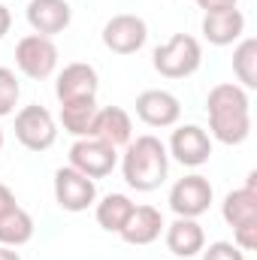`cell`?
<instances>
[{"mask_svg":"<svg viewBox=\"0 0 257 260\" xmlns=\"http://www.w3.org/2000/svg\"><path fill=\"white\" fill-rule=\"evenodd\" d=\"M245 34V15L230 6V9H215L203 15V37L212 46H230Z\"/></svg>","mask_w":257,"mask_h":260,"instance_id":"cell-15","label":"cell"},{"mask_svg":"<svg viewBox=\"0 0 257 260\" xmlns=\"http://www.w3.org/2000/svg\"><path fill=\"white\" fill-rule=\"evenodd\" d=\"M203 260H245V251L236 242H212L203 248Z\"/></svg>","mask_w":257,"mask_h":260,"instance_id":"cell-24","label":"cell"},{"mask_svg":"<svg viewBox=\"0 0 257 260\" xmlns=\"http://www.w3.org/2000/svg\"><path fill=\"white\" fill-rule=\"evenodd\" d=\"M0 151H3V130H0Z\"/></svg>","mask_w":257,"mask_h":260,"instance_id":"cell-30","label":"cell"},{"mask_svg":"<svg viewBox=\"0 0 257 260\" xmlns=\"http://www.w3.org/2000/svg\"><path fill=\"white\" fill-rule=\"evenodd\" d=\"M15 64L27 79H49L58 67V46L49 37L27 34L15 46Z\"/></svg>","mask_w":257,"mask_h":260,"instance_id":"cell-6","label":"cell"},{"mask_svg":"<svg viewBox=\"0 0 257 260\" xmlns=\"http://www.w3.org/2000/svg\"><path fill=\"white\" fill-rule=\"evenodd\" d=\"M233 239L242 251H254L257 248V224H242V227H233Z\"/></svg>","mask_w":257,"mask_h":260,"instance_id":"cell-25","label":"cell"},{"mask_svg":"<svg viewBox=\"0 0 257 260\" xmlns=\"http://www.w3.org/2000/svg\"><path fill=\"white\" fill-rule=\"evenodd\" d=\"M167 248L176 257H194L206 248V233L197 224V218H176L167 227Z\"/></svg>","mask_w":257,"mask_h":260,"instance_id":"cell-17","label":"cell"},{"mask_svg":"<svg viewBox=\"0 0 257 260\" xmlns=\"http://www.w3.org/2000/svg\"><path fill=\"white\" fill-rule=\"evenodd\" d=\"M121 173H124V182H127L133 191H157L170 173V154H167V145L145 133V136H136V142H127V151H124V160H121Z\"/></svg>","mask_w":257,"mask_h":260,"instance_id":"cell-2","label":"cell"},{"mask_svg":"<svg viewBox=\"0 0 257 260\" xmlns=\"http://www.w3.org/2000/svg\"><path fill=\"white\" fill-rule=\"evenodd\" d=\"M164 230V215L154 206H133L127 224L121 227V239L130 245H151Z\"/></svg>","mask_w":257,"mask_h":260,"instance_id":"cell-16","label":"cell"},{"mask_svg":"<svg viewBox=\"0 0 257 260\" xmlns=\"http://www.w3.org/2000/svg\"><path fill=\"white\" fill-rule=\"evenodd\" d=\"M73 21V9L67 0H30L27 3V24L40 37H55L64 34Z\"/></svg>","mask_w":257,"mask_h":260,"instance_id":"cell-13","label":"cell"},{"mask_svg":"<svg viewBox=\"0 0 257 260\" xmlns=\"http://www.w3.org/2000/svg\"><path fill=\"white\" fill-rule=\"evenodd\" d=\"M97 115V97L94 100H73V103H61V124L67 133L73 136H91V124Z\"/></svg>","mask_w":257,"mask_h":260,"instance_id":"cell-21","label":"cell"},{"mask_svg":"<svg viewBox=\"0 0 257 260\" xmlns=\"http://www.w3.org/2000/svg\"><path fill=\"white\" fill-rule=\"evenodd\" d=\"M224 221L230 227H242V224H257V191L254 188H239L224 197Z\"/></svg>","mask_w":257,"mask_h":260,"instance_id":"cell-18","label":"cell"},{"mask_svg":"<svg viewBox=\"0 0 257 260\" xmlns=\"http://www.w3.org/2000/svg\"><path fill=\"white\" fill-rule=\"evenodd\" d=\"M182 167H203L212 154V139L209 133L197 124H185V127L173 130V139H170V151Z\"/></svg>","mask_w":257,"mask_h":260,"instance_id":"cell-12","label":"cell"},{"mask_svg":"<svg viewBox=\"0 0 257 260\" xmlns=\"http://www.w3.org/2000/svg\"><path fill=\"white\" fill-rule=\"evenodd\" d=\"M15 139L27 148V151H46L55 145L58 139V124L52 118V112L46 106H24L15 115Z\"/></svg>","mask_w":257,"mask_h":260,"instance_id":"cell-4","label":"cell"},{"mask_svg":"<svg viewBox=\"0 0 257 260\" xmlns=\"http://www.w3.org/2000/svg\"><path fill=\"white\" fill-rule=\"evenodd\" d=\"M9 27H12V15H9V9L0 3V40L9 34Z\"/></svg>","mask_w":257,"mask_h":260,"instance_id":"cell-28","label":"cell"},{"mask_svg":"<svg viewBox=\"0 0 257 260\" xmlns=\"http://www.w3.org/2000/svg\"><path fill=\"white\" fill-rule=\"evenodd\" d=\"M200 64H203V49L188 34H176L154 49V70L164 79H188L200 70Z\"/></svg>","mask_w":257,"mask_h":260,"instance_id":"cell-3","label":"cell"},{"mask_svg":"<svg viewBox=\"0 0 257 260\" xmlns=\"http://www.w3.org/2000/svg\"><path fill=\"white\" fill-rule=\"evenodd\" d=\"M55 200L64 212H85L97 200V185L94 179L82 176L73 167H61L55 173Z\"/></svg>","mask_w":257,"mask_h":260,"instance_id":"cell-9","label":"cell"},{"mask_svg":"<svg viewBox=\"0 0 257 260\" xmlns=\"http://www.w3.org/2000/svg\"><path fill=\"white\" fill-rule=\"evenodd\" d=\"M97 88H100V79H97V70L91 64H67L55 82V94L61 103H73V100H94L97 97Z\"/></svg>","mask_w":257,"mask_h":260,"instance_id":"cell-11","label":"cell"},{"mask_svg":"<svg viewBox=\"0 0 257 260\" xmlns=\"http://www.w3.org/2000/svg\"><path fill=\"white\" fill-rule=\"evenodd\" d=\"M115 164H118V148H112V145H106V142H100L94 136H82L70 148V167L79 170L88 179L109 176L115 170Z\"/></svg>","mask_w":257,"mask_h":260,"instance_id":"cell-5","label":"cell"},{"mask_svg":"<svg viewBox=\"0 0 257 260\" xmlns=\"http://www.w3.org/2000/svg\"><path fill=\"white\" fill-rule=\"evenodd\" d=\"M0 260H21V254L9 245H0Z\"/></svg>","mask_w":257,"mask_h":260,"instance_id":"cell-29","label":"cell"},{"mask_svg":"<svg viewBox=\"0 0 257 260\" xmlns=\"http://www.w3.org/2000/svg\"><path fill=\"white\" fill-rule=\"evenodd\" d=\"M148 40V24L139 18V15H130V12H121V15H112L103 27V46L115 55H133L145 46Z\"/></svg>","mask_w":257,"mask_h":260,"instance_id":"cell-7","label":"cell"},{"mask_svg":"<svg viewBox=\"0 0 257 260\" xmlns=\"http://www.w3.org/2000/svg\"><path fill=\"white\" fill-rule=\"evenodd\" d=\"M203 12H215V9H230L236 6V0H197Z\"/></svg>","mask_w":257,"mask_h":260,"instance_id":"cell-27","label":"cell"},{"mask_svg":"<svg viewBox=\"0 0 257 260\" xmlns=\"http://www.w3.org/2000/svg\"><path fill=\"white\" fill-rule=\"evenodd\" d=\"M248 94L245 88L224 82L215 85L206 97V109H209V130L218 142L224 145H239L248 139L251 133V109H248Z\"/></svg>","mask_w":257,"mask_h":260,"instance_id":"cell-1","label":"cell"},{"mask_svg":"<svg viewBox=\"0 0 257 260\" xmlns=\"http://www.w3.org/2000/svg\"><path fill=\"white\" fill-rule=\"evenodd\" d=\"M30 239H34V218L21 206L0 215V245L18 248V245H27Z\"/></svg>","mask_w":257,"mask_h":260,"instance_id":"cell-19","label":"cell"},{"mask_svg":"<svg viewBox=\"0 0 257 260\" xmlns=\"http://www.w3.org/2000/svg\"><path fill=\"white\" fill-rule=\"evenodd\" d=\"M18 203H15V194L6 188V185H0V215H6L9 209H15Z\"/></svg>","mask_w":257,"mask_h":260,"instance_id":"cell-26","label":"cell"},{"mask_svg":"<svg viewBox=\"0 0 257 260\" xmlns=\"http://www.w3.org/2000/svg\"><path fill=\"white\" fill-rule=\"evenodd\" d=\"M136 115L148 127H173L182 118V103L176 94L164 88H151L136 97Z\"/></svg>","mask_w":257,"mask_h":260,"instance_id":"cell-10","label":"cell"},{"mask_svg":"<svg viewBox=\"0 0 257 260\" xmlns=\"http://www.w3.org/2000/svg\"><path fill=\"white\" fill-rule=\"evenodd\" d=\"M91 136L112 145V148H121L127 145L130 136H133V121L121 106H106V109H97L94 115V124H91Z\"/></svg>","mask_w":257,"mask_h":260,"instance_id":"cell-14","label":"cell"},{"mask_svg":"<svg viewBox=\"0 0 257 260\" xmlns=\"http://www.w3.org/2000/svg\"><path fill=\"white\" fill-rule=\"evenodd\" d=\"M130 212H133V203L127 194H106L97 203V224L109 233H121V227L127 224Z\"/></svg>","mask_w":257,"mask_h":260,"instance_id":"cell-20","label":"cell"},{"mask_svg":"<svg viewBox=\"0 0 257 260\" xmlns=\"http://www.w3.org/2000/svg\"><path fill=\"white\" fill-rule=\"evenodd\" d=\"M212 206V185L206 176H185L170 191V209L179 218H200Z\"/></svg>","mask_w":257,"mask_h":260,"instance_id":"cell-8","label":"cell"},{"mask_svg":"<svg viewBox=\"0 0 257 260\" xmlns=\"http://www.w3.org/2000/svg\"><path fill=\"white\" fill-rule=\"evenodd\" d=\"M0 3H3V0H0Z\"/></svg>","mask_w":257,"mask_h":260,"instance_id":"cell-31","label":"cell"},{"mask_svg":"<svg viewBox=\"0 0 257 260\" xmlns=\"http://www.w3.org/2000/svg\"><path fill=\"white\" fill-rule=\"evenodd\" d=\"M21 97V85L9 67H0V118L15 112V103Z\"/></svg>","mask_w":257,"mask_h":260,"instance_id":"cell-23","label":"cell"},{"mask_svg":"<svg viewBox=\"0 0 257 260\" xmlns=\"http://www.w3.org/2000/svg\"><path fill=\"white\" fill-rule=\"evenodd\" d=\"M233 73L245 88H257V40H242L233 52Z\"/></svg>","mask_w":257,"mask_h":260,"instance_id":"cell-22","label":"cell"}]
</instances>
